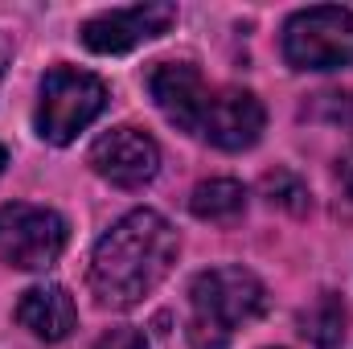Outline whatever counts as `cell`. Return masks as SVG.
Returning <instances> with one entry per match:
<instances>
[{
  "instance_id": "7c38bea8",
  "label": "cell",
  "mask_w": 353,
  "mask_h": 349,
  "mask_svg": "<svg viewBox=\"0 0 353 349\" xmlns=\"http://www.w3.org/2000/svg\"><path fill=\"white\" fill-rule=\"evenodd\" d=\"M345 325H350V312H345L341 296H333V292H321L300 312V333L316 349H337L345 341Z\"/></svg>"
},
{
  "instance_id": "5bb4252c",
  "label": "cell",
  "mask_w": 353,
  "mask_h": 349,
  "mask_svg": "<svg viewBox=\"0 0 353 349\" xmlns=\"http://www.w3.org/2000/svg\"><path fill=\"white\" fill-rule=\"evenodd\" d=\"M316 99H321V111L329 123L353 128V94H316Z\"/></svg>"
},
{
  "instance_id": "ba28073f",
  "label": "cell",
  "mask_w": 353,
  "mask_h": 349,
  "mask_svg": "<svg viewBox=\"0 0 353 349\" xmlns=\"http://www.w3.org/2000/svg\"><path fill=\"white\" fill-rule=\"evenodd\" d=\"M176 21L173 4H132V8H111L99 12L83 25V46L94 54H128L161 33H169Z\"/></svg>"
},
{
  "instance_id": "7a4b0ae2",
  "label": "cell",
  "mask_w": 353,
  "mask_h": 349,
  "mask_svg": "<svg viewBox=\"0 0 353 349\" xmlns=\"http://www.w3.org/2000/svg\"><path fill=\"white\" fill-rule=\"evenodd\" d=\"M189 300H193V325H189L193 349H226L234 329L263 317L267 288L247 267H214L193 279Z\"/></svg>"
},
{
  "instance_id": "4fadbf2b",
  "label": "cell",
  "mask_w": 353,
  "mask_h": 349,
  "mask_svg": "<svg viewBox=\"0 0 353 349\" xmlns=\"http://www.w3.org/2000/svg\"><path fill=\"white\" fill-rule=\"evenodd\" d=\"M263 193H267L271 206H283V210H292V214H304V210H308V185H304L296 173H288V169L267 173L263 177Z\"/></svg>"
},
{
  "instance_id": "277c9868",
  "label": "cell",
  "mask_w": 353,
  "mask_h": 349,
  "mask_svg": "<svg viewBox=\"0 0 353 349\" xmlns=\"http://www.w3.org/2000/svg\"><path fill=\"white\" fill-rule=\"evenodd\" d=\"M283 58L292 70L353 66V12L341 4L300 8L283 25Z\"/></svg>"
},
{
  "instance_id": "8992f818",
  "label": "cell",
  "mask_w": 353,
  "mask_h": 349,
  "mask_svg": "<svg viewBox=\"0 0 353 349\" xmlns=\"http://www.w3.org/2000/svg\"><path fill=\"white\" fill-rule=\"evenodd\" d=\"M87 161L90 169L103 181H111L115 189H140L161 169V148H157V140L148 132L123 123V128H111L107 136H99L90 144Z\"/></svg>"
},
{
  "instance_id": "8fae6325",
  "label": "cell",
  "mask_w": 353,
  "mask_h": 349,
  "mask_svg": "<svg viewBox=\"0 0 353 349\" xmlns=\"http://www.w3.org/2000/svg\"><path fill=\"white\" fill-rule=\"evenodd\" d=\"M189 210L201 218V222H218V226H230L234 218H243L247 210V189L230 177H210L193 189L189 197Z\"/></svg>"
},
{
  "instance_id": "3957f363",
  "label": "cell",
  "mask_w": 353,
  "mask_h": 349,
  "mask_svg": "<svg viewBox=\"0 0 353 349\" xmlns=\"http://www.w3.org/2000/svg\"><path fill=\"white\" fill-rule=\"evenodd\" d=\"M107 107V83L79 66H54L41 79L37 99V136L50 144H70L83 128H90Z\"/></svg>"
},
{
  "instance_id": "ac0fdd59",
  "label": "cell",
  "mask_w": 353,
  "mask_h": 349,
  "mask_svg": "<svg viewBox=\"0 0 353 349\" xmlns=\"http://www.w3.org/2000/svg\"><path fill=\"white\" fill-rule=\"evenodd\" d=\"M0 79H4V46H0Z\"/></svg>"
},
{
  "instance_id": "9a60e30c",
  "label": "cell",
  "mask_w": 353,
  "mask_h": 349,
  "mask_svg": "<svg viewBox=\"0 0 353 349\" xmlns=\"http://www.w3.org/2000/svg\"><path fill=\"white\" fill-rule=\"evenodd\" d=\"M94 349H148V341H144V333H136V329H107V333L94 341Z\"/></svg>"
},
{
  "instance_id": "e0dca14e",
  "label": "cell",
  "mask_w": 353,
  "mask_h": 349,
  "mask_svg": "<svg viewBox=\"0 0 353 349\" xmlns=\"http://www.w3.org/2000/svg\"><path fill=\"white\" fill-rule=\"evenodd\" d=\"M4 165H8V152H4V144H0V173H4Z\"/></svg>"
},
{
  "instance_id": "52a82bcc",
  "label": "cell",
  "mask_w": 353,
  "mask_h": 349,
  "mask_svg": "<svg viewBox=\"0 0 353 349\" xmlns=\"http://www.w3.org/2000/svg\"><path fill=\"white\" fill-rule=\"evenodd\" d=\"M263 123H267V111L251 90L222 87V90H210V103H205V115H201L197 136L210 140L222 152H243V148H255L259 144Z\"/></svg>"
},
{
  "instance_id": "2e32d148",
  "label": "cell",
  "mask_w": 353,
  "mask_h": 349,
  "mask_svg": "<svg viewBox=\"0 0 353 349\" xmlns=\"http://www.w3.org/2000/svg\"><path fill=\"white\" fill-rule=\"evenodd\" d=\"M341 181H345V189L353 193V157L345 161V165H341Z\"/></svg>"
},
{
  "instance_id": "6da1fadb",
  "label": "cell",
  "mask_w": 353,
  "mask_h": 349,
  "mask_svg": "<svg viewBox=\"0 0 353 349\" xmlns=\"http://www.w3.org/2000/svg\"><path fill=\"white\" fill-rule=\"evenodd\" d=\"M176 263V230L157 210L123 214L90 255V292L103 308H136Z\"/></svg>"
},
{
  "instance_id": "5b68a950",
  "label": "cell",
  "mask_w": 353,
  "mask_h": 349,
  "mask_svg": "<svg viewBox=\"0 0 353 349\" xmlns=\"http://www.w3.org/2000/svg\"><path fill=\"white\" fill-rule=\"evenodd\" d=\"M70 226L58 210L12 201L0 206V259L21 271H46L66 251Z\"/></svg>"
},
{
  "instance_id": "9c48e42d",
  "label": "cell",
  "mask_w": 353,
  "mask_h": 349,
  "mask_svg": "<svg viewBox=\"0 0 353 349\" xmlns=\"http://www.w3.org/2000/svg\"><path fill=\"white\" fill-rule=\"evenodd\" d=\"M148 94L157 99V107L169 123L197 136L205 103H210V87L193 62H157L148 70Z\"/></svg>"
},
{
  "instance_id": "30bf717a",
  "label": "cell",
  "mask_w": 353,
  "mask_h": 349,
  "mask_svg": "<svg viewBox=\"0 0 353 349\" xmlns=\"http://www.w3.org/2000/svg\"><path fill=\"white\" fill-rule=\"evenodd\" d=\"M17 321L37 337V341H66L79 325V308L66 288L58 283H37L17 300Z\"/></svg>"
}]
</instances>
